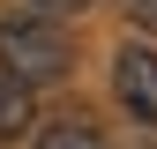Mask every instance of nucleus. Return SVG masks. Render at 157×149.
<instances>
[{
    "mask_svg": "<svg viewBox=\"0 0 157 149\" xmlns=\"http://www.w3.org/2000/svg\"><path fill=\"white\" fill-rule=\"evenodd\" d=\"M37 149H112V142L97 134L90 119H52L45 134H37Z\"/></svg>",
    "mask_w": 157,
    "mask_h": 149,
    "instance_id": "4",
    "label": "nucleus"
},
{
    "mask_svg": "<svg viewBox=\"0 0 157 149\" xmlns=\"http://www.w3.org/2000/svg\"><path fill=\"white\" fill-rule=\"evenodd\" d=\"M23 8H37V15H52V23H67V15H82L90 0H23Z\"/></svg>",
    "mask_w": 157,
    "mask_h": 149,
    "instance_id": "5",
    "label": "nucleus"
},
{
    "mask_svg": "<svg viewBox=\"0 0 157 149\" xmlns=\"http://www.w3.org/2000/svg\"><path fill=\"white\" fill-rule=\"evenodd\" d=\"M0 67L15 74V82H30V89H45V82H60V74L75 67V45H67V30L52 23V15H0Z\"/></svg>",
    "mask_w": 157,
    "mask_h": 149,
    "instance_id": "1",
    "label": "nucleus"
},
{
    "mask_svg": "<svg viewBox=\"0 0 157 149\" xmlns=\"http://www.w3.org/2000/svg\"><path fill=\"white\" fill-rule=\"evenodd\" d=\"M120 8H127V15H135L142 30H157V0H120Z\"/></svg>",
    "mask_w": 157,
    "mask_h": 149,
    "instance_id": "6",
    "label": "nucleus"
},
{
    "mask_svg": "<svg viewBox=\"0 0 157 149\" xmlns=\"http://www.w3.org/2000/svg\"><path fill=\"white\" fill-rule=\"evenodd\" d=\"M30 127H37V89H30V82H15V74L0 67V149L23 142Z\"/></svg>",
    "mask_w": 157,
    "mask_h": 149,
    "instance_id": "3",
    "label": "nucleus"
},
{
    "mask_svg": "<svg viewBox=\"0 0 157 149\" xmlns=\"http://www.w3.org/2000/svg\"><path fill=\"white\" fill-rule=\"evenodd\" d=\"M112 89H120L127 119H142L157 134V52L150 45H120V60H112Z\"/></svg>",
    "mask_w": 157,
    "mask_h": 149,
    "instance_id": "2",
    "label": "nucleus"
}]
</instances>
